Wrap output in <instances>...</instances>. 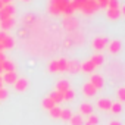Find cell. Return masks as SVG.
Masks as SVG:
<instances>
[{
	"label": "cell",
	"instance_id": "obj_1",
	"mask_svg": "<svg viewBox=\"0 0 125 125\" xmlns=\"http://www.w3.org/2000/svg\"><path fill=\"white\" fill-rule=\"evenodd\" d=\"M49 12L52 15H60V13H63L65 16H72L74 9L71 6V0H50V3H49Z\"/></svg>",
	"mask_w": 125,
	"mask_h": 125
},
{
	"label": "cell",
	"instance_id": "obj_2",
	"mask_svg": "<svg viewBox=\"0 0 125 125\" xmlns=\"http://www.w3.org/2000/svg\"><path fill=\"white\" fill-rule=\"evenodd\" d=\"M97 9H99V6H97V3H96V0H85V3H84V6H83L81 10H83L85 15H91V13H94Z\"/></svg>",
	"mask_w": 125,
	"mask_h": 125
},
{
	"label": "cell",
	"instance_id": "obj_3",
	"mask_svg": "<svg viewBox=\"0 0 125 125\" xmlns=\"http://www.w3.org/2000/svg\"><path fill=\"white\" fill-rule=\"evenodd\" d=\"M13 13H15V8L12 5H5L2 9H0V21L8 19V18H12Z\"/></svg>",
	"mask_w": 125,
	"mask_h": 125
},
{
	"label": "cell",
	"instance_id": "obj_4",
	"mask_svg": "<svg viewBox=\"0 0 125 125\" xmlns=\"http://www.w3.org/2000/svg\"><path fill=\"white\" fill-rule=\"evenodd\" d=\"M106 46H107V38H104V37H96V38L93 40V49H94L96 52L104 50Z\"/></svg>",
	"mask_w": 125,
	"mask_h": 125
},
{
	"label": "cell",
	"instance_id": "obj_5",
	"mask_svg": "<svg viewBox=\"0 0 125 125\" xmlns=\"http://www.w3.org/2000/svg\"><path fill=\"white\" fill-rule=\"evenodd\" d=\"M63 27L66 28V31H75L78 28V21L74 16H66V19L63 22Z\"/></svg>",
	"mask_w": 125,
	"mask_h": 125
},
{
	"label": "cell",
	"instance_id": "obj_6",
	"mask_svg": "<svg viewBox=\"0 0 125 125\" xmlns=\"http://www.w3.org/2000/svg\"><path fill=\"white\" fill-rule=\"evenodd\" d=\"M88 83H90L96 90H99V88H102V87L104 85V80H103V77H102V75H97V74L91 75V78H90Z\"/></svg>",
	"mask_w": 125,
	"mask_h": 125
},
{
	"label": "cell",
	"instance_id": "obj_7",
	"mask_svg": "<svg viewBox=\"0 0 125 125\" xmlns=\"http://www.w3.org/2000/svg\"><path fill=\"white\" fill-rule=\"evenodd\" d=\"M16 80H18V75H16L15 71H12V72H5L3 77H2V83H6V84H13Z\"/></svg>",
	"mask_w": 125,
	"mask_h": 125
},
{
	"label": "cell",
	"instance_id": "obj_8",
	"mask_svg": "<svg viewBox=\"0 0 125 125\" xmlns=\"http://www.w3.org/2000/svg\"><path fill=\"white\" fill-rule=\"evenodd\" d=\"M13 85H15V90L16 91H25L27 87H28V80L27 78H18L13 83Z\"/></svg>",
	"mask_w": 125,
	"mask_h": 125
},
{
	"label": "cell",
	"instance_id": "obj_9",
	"mask_svg": "<svg viewBox=\"0 0 125 125\" xmlns=\"http://www.w3.org/2000/svg\"><path fill=\"white\" fill-rule=\"evenodd\" d=\"M121 47H122V44H121V41H119V40H113V41H110V43L107 44V49H109V52H110L112 54L119 53Z\"/></svg>",
	"mask_w": 125,
	"mask_h": 125
},
{
	"label": "cell",
	"instance_id": "obj_10",
	"mask_svg": "<svg viewBox=\"0 0 125 125\" xmlns=\"http://www.w3.org/2000/svg\"><path fill=\"white\" fill-rule=\"evenodd\" d=\"M83 93H84V96H85V97H93V96H96L97 90H96L90 83H85V84H84V87H83Z\"/></svg>",
	"mask_w": 125,
	"mask_h": 125
},
{
	"label": "cell",
	"instance_id": "obj_11",
	"mask_svg": "<svg viewBox=\"0 0 125 125\" xmlns=\"http://www.w3.org/2000/svg\"><path fill=\"white\" fill-rule=\"evenodd\" d=\"M78 71H81V63H78L77 60H68V72L77 74Z\"/></svg>",
	"mask_w": 125,
	"mask_h": 125
},
{
	"label": "cell",
	"instance_id": "obj_12",
	"mask_svg": "<svg viewBox=\"0 0 125 125\" xmlns=\"http://www.w3.org/2000/svg\"><path fill=\"white\" fill-rule=\"evenodd\" d=\"M110 104H112V102L109 99H99L97 100V107L100 110H109L110 109Z\"/></svg>",
	"mask_w": 125,
	"mask_h": 125
},
{
	"label": "cell",
	"instance_id": "obj_13",
	"mask_svg": "<svg viewBox=\"0 0 125 125\" xmlns=\"http://www.w3.org/2000/svg\"><path fill=\"white\" fill-rule=\"evenodd\" d=\"M56 62H57V72H66L68 71V60L66 59L60 57Z\"/></svg>",
	"mask_w": 125,
	"mask_h": 125
},
{
	"label": "cell",
	"instance_id": "obj_14",
	"mask_svg": "<svg viewBox=\"0 0 125 125\" xmlns=\"http://www.w3.org/2000/svg\"><path fill=\"white\" fill-rule=\"evenodd\" d=\"M68 88H71V87H69V83H68L66 80H59V81H57V84H56V91L63 93V91H66Z\"/></svg>",
	"mask_w": 125,
	"mask_h": 125
},
{
	"label": "cell",
	"instance_id": "obj_15",
	"mask_svg": "<svg viewBox=\"0 0 125 125\" xmlns=\"http://www.w3.org/2000/svg\"><path fill=\"white\" fill-rule=\"evenodd\" d=\"M90 62H91L94 66H100L103 62H104V57H103V54L97 53V54H94V56H91V57H90Z\"/></svg>",
	"mask_w": 125,
	"mask_h": 125
},
{
	"label": "cell",
	"instance_id": "obj_16",
	"mask_svg": "<svg viewBox=\"0 0 125 125\" xmlns=\"http://www.w3.org/2000/svg\"><path fill=\"white\" fill-rule=\"evenodd\" d=\"M94 68H96V66L90 62V59L85 60V62H83V65H81V71H84L85 74H91V72L94 71Z\"/></svg>",
	"mask_w": 125,
	"mask_h": 125
},
{
	"label": "cell",
	"instance_id": "obj_17",
	"mask_svg": "<svg viewBox=\"0 0 125 125\" xmlns=\"http://www.w3.org/2000/svg\"><path fill=\"white\" fill-rule=\"evenodd\" d=\"M80 112H81V115H91L93 113V106L90 104V103H81V106H80Z\"/></svg>",
	"mask_w": 125,
	"mask_h": 125
},
{
	"label": "cell",
	"instance_id": "obj_18",
	"mask_svg": "<svg viewBox=\"0 0 125 125\" xmlns=\"http://www.w3.org/2000/svg\"><path fill=\"white\" fill-rule=\"evenodd\" d=\"M13 25H15L13 16H12V18H8V19H3V21H0V27H2L3 30H10Z\"/></svg>",
	"mask_w": 125,
	"mask_h": 125
},
{
	"label": "cell",
	"instance_id": "obj_19",
	"mask_svg": "<svg viewBox=\"0 0 125 125\" xmlns=\"http://www.w3.org/2000/svg\"><path fill=\"white\" fill-rule=\"evenodd\" d=\"M2 68H3V72H12V71H15V65L12 63L10 60H8V59H5L2 62Z\"/></svg>",
	"mask_w": 125,
	"mask_h": 125
},
{
	"label": "cell",
	"instance_id": "obj_20",
	"mask_svg": "<svg viewBox=\"0 0 125 125\" xmlns=\"http://www.w3.org/2000/svg\"><path fill=\"white\" fill-rule=\"evenodd\" d=\"M13 44H15V41H13V38L12 37H9V35H6L3 40H2V46H3V49L6 50H9V49H12L13 47Z\"/></svg>",
	"mask_w": 125,
	"mask_h": 125
},
{
	"label": "cell",
	"instance_id": "obj_21",
	"mask_svg": "<svg viewBox=\"0 0 125 125\" xmlns=\"http://www.w3.org/2000/svg\"><path fill=\"white\" fill-rule=\"evenodd\" d=\"M122 12H124V9H122V10H121V9H109V10H107V18H109V19H118Z\"/></svg>",
	"mask_w": 125,
	"mask_h": 125
},
{
	"label": "cell",
	"instance_id": "obj_22",
	"mask_svg": "<svg viewBox=\"0 0 125 125\" xmlns=\"http://www.w3.org/2000/svg\"><path fill=\"white\" fill-rule=\"evenodd\" d=\"M99 124V116L97 115H88V118L84 121V124L83 125H97Z\"/></svg>",
	"mask_w": 125,
	"mask_h": 125
},
{
	"label": "cell",
	"instance_id": "obj_23",
	"mask_svg": "<svg viewBox=\"0 0 125 125\" xmlns=\"http://www.w3.org/2000/svg\"><path fill=\"white\" fill-rule=\"evenodd\" d=\"M112 113H115V115H118V113H121L122 112V104H121V102H112V104H110V109H109Z\"/></svg>",
	"mask_w": 125,
	"mask_h": 125
},
{
	"label": "cell",
	"instance_id": "obj_24",
	"mask_svg": "<svg viewBox=\"0 0 125 125\" xmlns=\"http://www.w3.org/2000/svg\"><path fill=\"white\" fill-rule=\"evenodd\" d=\"M69 124L71 125H83L84 124V119L81 115H72L71 119H69Z\"/></svg>",
	"mask_w": 125,
	"mask_h": 125
},
{
	"label": "cell",
	"instance_id": "obj_25",
	"mask_svg": "<svg viewBox=\"0 0 125 125\" xmlns=\"http://www.w3.org/2000/svg\"><path fill=\"white\" fill-rule=\"evenodd\" d=\"M74 97H75V93H74V90H71V88H68L66 91H63V93H62V99H63V100H66V102H71V100H74Z\"/></svg>",
	"mask_w": 125,
	"mask_h": 125
},
{
	"label": "cell",
	"instance_id": "obj_26",
	"mask_svg": "<svg viewBox=\"0 0 125 125\" xmlns=\"http://www.w3.org/2000/svg\"><path fill=\"white\" fill-rule=\"evenodd\" d=\"M85 3V0H71V6L74 10H81Z\"/></svg>",
	"mask_w": 125,
	"mask_h": 125
},
{
	"label": "cell",
	"instance_id": "obj_27",
	"mask_svg": "<svg viewBox=\"0 0 125 125\" xmlns=\"http://www.w3.org/2000/svg\"><path fill=\"white\" fill-rule=\"evenodd\" d=\"M71 116H72V112H71V109H62L60 110V119L62 121H69L71 119Z\"/></svg>",
	"mask_w": 125,
	"mask_h": 125
},
{
	"label": "cell",
	"instance_id": "obj_28",
	"mask_svg": "<svg viewBox=\"0 0 125 125\" xmlns=\"http://www.w3.org/2000/svg\"><path fill=\"white\" fill-rule=\"evenodd\" d=\"M49 97H50L56 104H57V103H60L62 100H63V99H62V93H60V91H53V93H50V96H49Z\"/></svg>",
	"mask_w": 125,
	"mask_h": 125
},
{
	"label": "cell",
	"instance_id": "obj_29",
	"mask_svg": "<svg viewBox=\"0 0 125 125\" xmlns=\"http://www.w3.org/2000/svg\"><path fill=\"white\" fill-rule=\"evenodd\" d=\"M34 21H35V16H34V15H27V16L24 18V25H25V28H30V27L34 24Z\"/></svg>",
	"mask_w": 125,
	"mask_h": 125
},
{
	"label": "cell",
	"instance_id": "obj_30",
	"mask_svg": "<svg viewBox=\"0 0 125 125\" xmlns=\"http://www.w3.org/2000/svg\"><path fill=\"white\" fill-rule=\"evenodd\" d=\"M53 106H56V103H54V102H53V100H52L50 97H46V99L43 100V107H44V109L50 110V109H52Z\"/></svg>",
	"mask_w": 125,
	"mask_h": 125
},
{
	"label": "cell",
	"instance_id": "obj_31",
	"mask_svg": "<svg viewBox=\"0 0 125 125\" xmlns=\"http://www.w3.org/2000/svg\"><path fill=\"white\" fill-rule=\"evenodd\" d=\"M60 110H62V109H60L57 104H56V106H53V107L50 109V116H52L53 119H57V118L60 116Z\"/></svg>",
	"mask_w": 125,
	"mask_h": 125
},
{
	"label": "cell",
	"instance_id": "obj_32",
	"mask_svg": "<svg viewBox=\"0 0 125 125\" xmlns=\"http://www.w3.org/2000/svg\"><path fill=\"white\" fill-rule=\"evenodd\" d=\"M49 72H52V74L57 72V62L56 60H52L49 63Z\"/></svg>",
	"mask_w": 125,
	"mask_h": 125
},
{
	"label": "cell",
	"instance_id": "obj_33",
	"mask_svg": "<svg viewBox=\"0 0 125 125\" xmlns=\"http://www.w3.org/2000/svg\"><path fill=\"white\" fill-rule=\"evenodd\" d=\"M107 6H109V9H119V2L118 0H109Z\"/></svg>",
	"mask_w": 125,
	"mask_h": 125
},
{
	"label": "cell",
	"instance_id": "obj_34",
	"mask_svg": "<svg viewBox=\"0 0 125 125\" xmlns=\"http://www.w3.org/2000/svg\"><path fill=\"white\" fill-rule=\"evenodd\" d=\"M118 97H119V102H121V103L125 100V88H124V87H121V88L118 90Z\"/></svg>",
	"mask_w": 125,
	"mask_h": 125
},
{
	"label": "cell",
	"instance_id": "obj_35",
	"mask_svg": "<svg viewBox=\"0 0 125 125\" xmlns=\"http://www.w3.org/2000/svg\"><path fill=\"white\" fill-rule=\"evenodd\" d=\"M5 99H8V90H5L2 87L0 88V100H5Z\"/></svg>",
	"mask_w": 125,
	"mask_h": 125
},
{
	"label": "cell",
	"instance_id": "obj_36",
	"mask_svg": "<svg viewBox=\"0 0 125 125\" xmlns=\"http://www.w3.org/2000/svg\"><path fill=\"white\" fill-rule=\"evenodd\" d=\"M27 30H28V28H25V27H24V28L19 31V35H21V37H25V35H27Z\"/></svg>",
	"mask_w": 125,
	"mask_h": 125
},
{
	"label": "cell",
	"instance_id": "obj_37",
	"mask_svg": "<svg viewBox=\"0 0 125 125\" xmlns=\"http://www.w3.org/2000/svg\"><path fill=\"white\" fill-rule=\"evenodd\" d=\"M109 125H122V124H121L119 121H110V122H109Z\"/></svg>",
	"mask_w": 125,
	"mask_h": 125
},
{
	"label": "cell",
	"instance_id": "obj_38",
	"mask_svg": "<svg viewBox=\"0 0 125 125\" xmlns=\"http://www.w3.org/2000/svg\"><path fill=\"white\" fill-rule=\"evenodd\" d=\"M12 2H13V0H2L3 5H12Z\"/></svg>",
	"mask_w": 125,
	"mask_h": 125
},
{
	"label": "cell",
	"instance_id": "obj_39",
	"mask_svg": "<svg viewBox=\"0 0 125 125\" xmlns=\"http://www.w3.org/2000/svg\"><path fill=\"white\" fill-rule=\"evenodd\" d=\"M5 37H6V34H5V32L2 31V32H0V43H2V40H3Z\"/></svg>",
	"mask_w": 125,
	"mask_h": 125
},
{
	"label": "cell",
	"instance_id": "obj_40",
	"mask_svg": "<svg viewBox=\"0 0 125 125\" xmlns=\"http://www.w3.org/2000/svg\"><path fill=\"white\" fill-rule=\"evenodd\" d=\"M6 57H5V54H3V52H0V62H3Z\"/></svg>",
	"mask_w": 125,
	"mask_h": 125
},
{
	"label": "cell",
	"instance_id": "obj_41",
	"mask_svg": "<svg viewBox=\"0 0 125 125\" xmlns=\"http://www.w3.org/2000/svg\"><path fill=\"white\" fill-rule=\"evenodd\" d=\"M5 49H3V46H2V43H0V52H3Z\"/></svg>",
	"mask_w": 125,
	"mask_h": 125
},
{
	"label": "cell",
	"instance_id": "obj_42",
	"mask_svg": "<svg viewBox=\"0 0 125 125\" xmlns=\"http://www.w3.org/2000/svg\"><path fill=\"white\" fill-rule=\"evenodd\" d=\"M3 6H5V5H3V3H2V0H0V9H2V8H3Z\"/></svg>",
	"mask_w": 125,
	"mask_h": 125
},
{
	"label": "cell",
	"instance_id": "obj_43",
	"mask_svg": "<svg viewBox=\"0 0 125 125\" xmlns=\"http://www.w3.org/2000/svg\"><path fill=\"white\" fill-rule=\"evenodd\" d=\"M3 87V83H2V80H0V88H2Z\"/></svg>",
	"mask_w": 125,
	"mask_h": 125
},
{
	"label": "cell",
	"instance_id": "obj_44",
	"mask_svg": "<svg viewBox=\"0 0 125 125\" xmlns=\"http://www.w3.org/2000/svg\"><path fill=\"white\" fill-rule=\"evenodd\" d=\"M0 80H2V74H0Z\"/></svg>",
	"mask_w": 125,
	"mask_h": 125
},
{
	"label": "cell",
	"instance_id": "obj_45",
	"mask_svg": "<svg viewBox=\"0 0 125 125\" xmlns=\"http://www.w3.org/2000/svg\"><path fill=\"white\" fill-rule=\"evenodd\" d=\"M24 2H28V0H24Z\"/></svg>",
	"mask_w": 125,
	"mask_h": 125
}]
</instances>
